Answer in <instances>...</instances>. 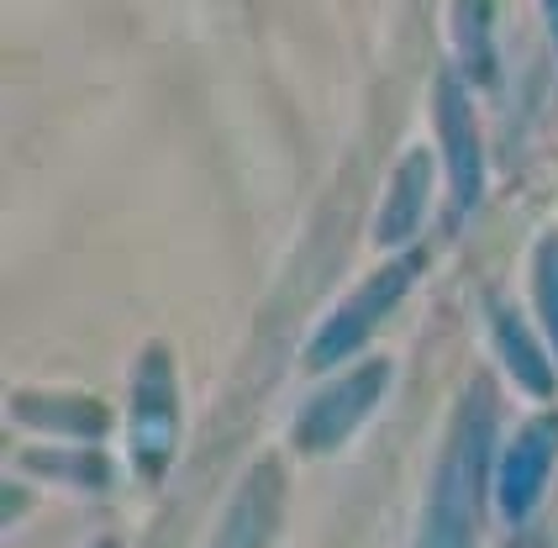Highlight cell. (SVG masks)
Returning a JSON list of instances; mask_svg holds the SVG:
<instances>
[{
    "label": "cell",
    "instance_id": "cell-10",
    "mask_svg": "<svg viewBox=\"0 0 558 548\" xmlns=\"http://www.w3.org/2000/svg\"><path fill=\"white\" fill-rule=\"evenodd\" d=\"M284 480H279V464L275 458H258L248 469V480L243 490L227 501V517H221L217 538L211 548H264L269 544V533H275L279 522V507H284Z\"/></svg>",
    "mask_w": 558,
    "mask_h": 548
},
{
    "label": "cell",
    "instance_id": "cell-5",
    "mask_svg": "<svg viewBox=\"0 0 558 548\" xmlns=\"http://www.w3.org/2000/svg\"><path fill=\"white\" fill-rule=\"evenodd\" d=\"M433 127L442 148V175H448V222H464L485 201V143H480L469 80L453 63L437 69L433 80Z\"/></svg>",
    "mask_w": 558,
    "mask_h": 548
},
{
    "label": "cell",
    "instance_id": "cell-1",
    "mask_svg": "<svg viewBox=\"0 0 558 548\" xmlns=\"http://www.w3.org/2000/svg\"><path fill=\"white\" fill-rule=\"evenodd\" d=\"M500 443V401L496 380L474 374L453 406L442 454L427 480V501L416 517L411 548H480L485 512L496 507V449Z\"/></svg>",
    "mask_w": 558,
    "mask_h": 548
},
{
    "label": "cell",
    "instance_id": "cell-15",
    "mask_svg": "<svg viewBox=\"0 0 558 548\" xmlns=\"http://www.w3.org/2000/svg\"><path fill=\"white\" fill-rule=\"evenodd\" d=\"M90 548H122V538H95Z\"/></svg>",
    "mask_w": 558,
    "mask_h": 548
},
{
    "label": "cell",
    "instance_id": "cell-12",
    "mask_svg": "<svg viewBox=\"0 0 558 548\" xmlns=\"http://www.w3.org/2000/svg\"><path fill=\"white\" fill-rule=\"evenodd\" d=\"M448 37H453V69L469 85L496 80V0H453L448 5Z\"/></svg>",
    "mask_w": 558,
    "mask_h": 548
},
{
    "label": "cell",
    "instance_id": "cell-3",
    "mask_svg": "<svg viewBox=\"0 0 558 548\" xmlns=\"http://www.w3.org/2000/svg\"><path fill=\"white\" fill-rule=\"evenodd\" d=\"M422 264H427V259L411 248V253H396L390 264H379L369 279H359V285L332 306V317L311 333V343H306V369L311 374H327V369L348 365V359L369 343L374 327L405 301V290L416 285Z\"/></svg>",
    "mask_w": 558,
    "mask_h": 548
},
{
    "label": "cell",
    "instance_id": "cell-6",
    "mask_svg": "<svg viewBox=\"0 0 558 548\" xmlns=\"http://www.w3.org/2000/svg\"><path fill=\"white\" fill-rule=\"evenodd\" d=\"M558 469V406L532 412L496 454V512L506 522H527L554 486Z\"/></svg>",
    "mask_w": 558,
    "mask_h": 548
},
{
    "label": "cell",
    "instance_id": "cell-11",
    "mask_svg": "<svg viewBox=\"0 0 558 548\" xmlns=\"http://www.w3.org/2000/svg\"><path fill=\"white\" fill-rule=\"evenodd\" d=\"M16 469H27L43 486H69V490H111L117 486V464L106 458L100 443H43L16 454Z\"/></svg>",
    "mask_w": 558,
    "mask_h": 548
},
{
    "label": "cell",
    "instance_id": "cell-4",
    "mask_svg": "<svg viewBox=\"0 0 558 548\" xmlns=\"http://www.w3.org/2000/svg\"><path fill=\"white\" fill-rule=\"evenodd\" d=\"M390 374H396V365L379 359V354H369V359L348 365L342 374H332L322 391H311L306 396L301 417H295V427H290V449L306 454V458L338 454L342 443L379 412V401H385V391H390Z\"/></svg>",
    "mask_w": 558,
    "mask_h": 548
},
{
    "label": "cell",
    "instance_id": "cell-14",
    "mask_svg": "<svg viewBox=\"0 0 558 548\" xmlns=\"http://www.w3.org/2000/svg\"><path fill=\"white\" fill-rule=\"evenodd\" d=\"M537 11L548 22V43H554V53H558V0H537Z\"/></svg>",
    "mask_w": 558,
    "mask_h": 548
},
{
    "label": "cell",
    "instance_id": "cell-7",
    "mask_svg": "<svg viewBox=\"0 0 558 548\" xmlns=\"http://www.w3.org/2000/svg\"><path fill=\"white\" fill-rule=\"evenodd\" d=\"M485 327H490V354L496 365L511 374V385L532 396L537 406H554L558 401V359L554 348H543L537 333L527 327V317L511 301H490L485 306Z\"/></svg>",
    "mask_w": 558,
    "mask_h": 548
},
{
    "label": "cell",
    "instance_id": "cell-2",
    "mask_svg": "<svg viewBox=\"0 0 558 548\" xmlns=\"http://www.w3.org/2000/svg\"><path fill=\"white\" fill-rule=\"evenodd\" d=\"M126 464L143 486H158L180 454V380H174V354L163 343H148L126 380Z\"/></svg>",
    "mask_w": 558,
    "mask_h": 548
},
{
    "label": "cell",
    "instance_id": "cell-9",
    "mask_svg": "<svg viewBox=\"0 0 558 548\" xmlns=\"http://www.w3.org/2000/svg\"><path fill=\"white\" fill-rule=\"evenodd\" d=\"M433 184H437V164L427 148L401 153V164L390 169V190L379 201V216H374V243L379 248H405L422 222H427V206H433Z\"/></svg>",
    "mask_w": 558,
    "mask_h": 548
},
{
    "label": "cell",
    "instance_id": "cell-13",
    "mask_svg": "<svg viewBox=\"0 0 558 548\" xmlns=\"http://www.w3.org/2000/svg\"><path fill=\"white\" fill-rule=\"evenodd\" d=\"M527 285H532L537 322H543L548 348H554V359H558V233H543V238H537V248H532Z\"/></svg>",
    "mask_w": 558,
    "mask_h": 548
},
{
    "label": "cell",
    "instance_id": "cell-8",
    "mask_svg": "<svg viewBox=\"0 0 558 548\" xmlns=\"http://www.w3.org/2000/svg\"><path fill=\"white\" fill-rule=\"evenodd\" d=\"M5 417L27 427L32 438H59V443H100L111 432L106 401L80 391H11Z\"/></svg>",
    "mask_w": 558,
    "mask_h": 548
}]
</instances>
